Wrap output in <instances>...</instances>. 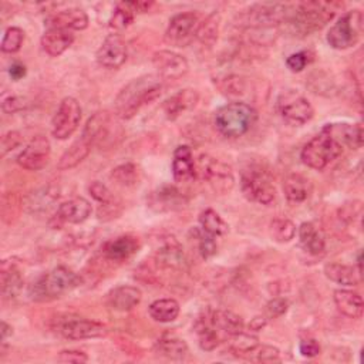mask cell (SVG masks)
<instances>
[{"label":"cell","instance_id":"cell-42","mask_svg":"<svg viewBox=\"0 0 364 364\" xmlns=\"http://www.w3.org/2000/svg\"><path fill=\"white\" fill-rule=\"evenodd\" d=\"M24 41V31L18 27H9L4 31L3 40H1V51L13 54L21 48V44Z\"/></svg>","mask_w":364,"mask_h":364},{"label":"cell","instance_id":"cell-17","mask_svg":"<svg viewBox=\"0 0 364 364\" xmlns=\"http://www.w3.org/2000/svg\"><path fill=\"white\" fill-rule=\"evenodd\" d=\"M152 64L158 77L164 80H178L183 77L189 68L186 58L171 50L155 51L152 55Z\"/></svg>","mask_w":364,"mask_h":364},{"label":"cell","instance_id":"cell-23","mask_svg":"<svg viewBox=\"0 0 364 364\" xmlns=\"http://www.w3.org/2000/svg\"><path fill=\"white\" fill-rule=\"evenodd\" d=\"M142 293L135 286H117L107 294V304L115 311H129L139 304Z\"/></svg>","mask_w":364,"mask_h":364},{"label":"cell","instance_id":"cell-3","mask_svg":"<svg viewBox=\"0 0 364 364\" xmlns=\"http://www.w3.org/2000/svg\"><path fill=\"white\" fill-rule=\"evenodd\" d=\"M338 7L340 4L334 1H301L290 6L283 24H287L294 36H309L321 30L334 17Z\"/></svg>","mask_w":364,"mask_h":364},{"label":"cell","instance_id":"cell-27","mask_svg":"<svg viewBox=\"0 0 364 364\" xmlns=\"http://www.w3.org/2000/svg\"><path fill=\"white\" fill-rule=\"evenodd\" d=\"M324 274L328 280L341 286H358L361 283V269L343 263L326 264Z\"/></svg>","mask_w":364,"mask_h":364},{"label":"cell","instance_id":"cell-4","mask_svg":"<svg viewBox=\"0 0 364 364\" xmlns=\"http://www.w3.org/2000/svg\"><path fill=\"white\" fill-rule=\"evenodd\" d=\"M256 121L257 111L242 101L228 102L215 112L216 129L228 138H239L247 134Z\"/></svg>","mask_w":364,"mask_h":364},{"label":"cell","instance_id":"cell-14","mask_svg":"<svg viewBox=\"0 0 364 364\" xmlns=\"http://www.w3.org/2000/svg\"><path fill=\"white\" fill-rule=\"evenodd\" d=\"M199 17L193 11H185L175 14L166 27L165 41L175 47H185L193 41L199 28Z\"/></svg>","mask_w":364,"mask_h":364},{"label":"cell","instance_id":"cell-5","mask_svg":"<svg viewBox=\"0 0 364 364\" xmlns=\"http://www.w3.org/2000/svg\"><path fill=\"white\" fill-rule=\"evenodd\" d=\"M81 283V277L65 266H57L40 276L28 289L30 297L36 301H48L70 293Z\"/></svg>","mask_w":364,"mask_h":364},{"label":"cell","instance_id":"cell-45","mask_svg":"<svg viewBox=\"0 0 364 364\" xmlns=\"http://www.w3.org/2000/svg\"><path fill=\"white\" fill-rule=\"evenodd\" d=\"M313 53L309 50H301L297 53L290 54L286 58V65L291 73H300L303 71L311 61H313Z\"/></svg>","mask_w":364,"mask_h":364},{"label":"cell","instance_id":"cell-34","mask_svg":"<svg viewBox=\"0 0 364 364\" xmlns=\"http://www.w3.org/2000/svg\"><path fill=\"white\" fill-rule=\"evenodd\" d=\"M91 151V145L81 136L78 138L75 142L71 144V146L61 155L57 168L60 171H65V169H71L74 166H77L80 162H82L87 155Z\"/></svg>","mask_w":364,"mask_h":364},{"label":"cell","instance_id":"cell-56","mask_svg":"<svg viewBox=\"0 0 364 364\" xmlns=\"http://www.w3.org/2000/svg\"><path fill=\"white\" fill-rule=\"evenodd\" d=\"M0 333H1V343H4L6 338L13 334V328H11L10 324H7V323L3 320V321H1V330H0Z\"/></svg>","mask_w":364,"mask_h":364},{"label":"cell","instance_id":"cell-6","mask_svg":"<svg viewBox=\"0 0 364 364\" xmlns=\"http://www.w3.org/2000/svg\"><path fill=\"white\" fill-rule=\"evenodd\" d=\"M343 148L340 141L333 135L330 125L326 124L321 131L303 146L300 158L309 168L321 171L341 155Z\"/></svg>","mask_w":364,"mask_h":364},{"label":"cell","instance_id":"cell-21","mask_svg":"<svg viewBox=\"0 0 364 364\" xmlns=\"http://www.w3.org/2000/svg\"><path fill=\"white\" fill-rule=\"evenodd\" d=\"M139 249V240L131 235H122L104 243L102 255L111 262H124L134 256Z\"/></svg>","mask_w":364,"mask_h":364},{"label":"cell","instance_id":"cell-52","mask_svg":"<svg viewBox=\"0 0 364 364\" xmlns=\"http://www.w3.org/2000/svg\"><path fill=\"white\" fill-rule=\"evenodd\" d=\"M23 107H24L23 101H21L18 97H16V95H9V97L4 98L3 102H1V108H3V111L7 112V114H13V112H16V111H20Z\"/></svg>","mask_w":364,"mask_h":364},{"label":"cell","instance_id":"cell-40","mask_svg":"<svg viewBox=\"0 0 364 364\" xmlns=\"http://www.w3.org/2000/svg\"><path fill=\"white\" fill-rule=\"evenodd\" d=\"M270 236L279 243H287L296 236V225L286 218H276L270 222Z\"/></svg>","mask_w":364,"mask_h":364},{"label":"cell","instance_id":"cell-11","mask_svg":"<svg viewBox=\"0 0 364 364\" xmlns=\"http://www.w3.org/2000/svg\"><path fill=\"white\" fill-rule=\"evenodd\" d=\"M81 136L91 146H108L119 136V127L109 112L98 111L88 118Z\"/></svg>","mask_w":364,"mask_h":364},{"label":"cell","instance_id":"cell-13","mask_svg":"<svg viewBox=\"0 0 364 364\" xmlns=\"http://www.w3.org/2000/svg\"><path fill=\"white\" fill-rule=\"evenodd\" d=\"M81 121V107L80 102L73 97H65L61 100L53 119H51V134L57 139H67L78 128Z\"/></svg>","mask_w":364,"mask_h":364},{"label":"cell","instance_id":"cell-7","mask_svg":"<svg viewBox=\"0 0 364 364\" xmlns=\"http://www.w3.org/2000/svg\"><path fill=\"white\" fill-rule=\"evenodd\" d=\"M240 189L247 200L259 205H270L276 199V188L270 173L256 164H249L242 169Z\"/></svg>","mask_w":364,"mask_h":364},{"label":"cell","instance_id":"cell-48","mask_svg":"<svg viewBox=\"0 0 364 364\" xmlns=\"http://www.w3.org/2000/svg\"><path fill=\"white\" fill-rule=\"evenodd\" d=\"M287 307H289L287 300H284L282 297H276V299L270 300L266 304V310H264L266 318H276V317L283 316L287 311Z\"/></svg>","mask_w":364,"mask_h":364},{"label":"cell","instance_id":"cell-43","mask_svg":"<svg viewBox=\"0 0 364 364\" xmlns=\"http://www.w3.org/2000/svg\"><path fill=\"white\" fill-rule=\"evenodd\" d=\"M247 358L257 363H276L280 360V351L277 347L269 344H257Z\"/></svg>","mask_w":364,"mask_h":364},{"label":"cell","instance_id":"cell-24","mask_svg":"<svg viewBox=\"0 0 364 364\" xmlns=\"http://www.w3.org/2000/svg\"><path fill=\"white\" fill-rule=\"evenodd\" d=\"M172 175L175 182L186 183L195 179L196 169L192 156V151L188 145H179L173 151L172 159Z\"/></svg>","mask_w":364,"mask_h":364},{"label":"cell","instance_id":"cell-44","mask_svg":"<svg viewBox=\"0 0 364 364\" xmlns=\"http://www.w3.org/2000/svg\"><path fill=\"white\" fill-rule=\"evenodd\" d=\"M90 193L91 196L101 203V208H115V199H114V195L111 193V191L101 182L95 181L90 185Z\"/></svg>","mask_w":364,"mask_h":364},{"label":"cell","instance_id":"cell-8","mask_svg":"<svg viewBox=\"0 0 364 364\" xmlns=\"http://www.w3.org/2000/svg\"><path fill=\"white\" fill-rule=\"evenodd\" d=\"M363 33V13L351 10L344 13L328 30L327 43L336 50H347L355 46Z\"/></svg>","mask_w":364,"mask_h":364},{"label":"cell","instance_id":"cell-50","mask_svg":"<svg viewBox=\"0 0 364 364\" xmlns=\"http://www.w3.org/2000/svg\"><path fill=\"white\" fill-rule=\"evenodd\" d=\"M320 344L314 340V338H306V340H301L300 344H299V351L303 357H307V358H313L316 355L320 354Z\"/></svg>","mask_w":364,"mask_h":364},{"label":"cell","instance_id":"cell-16","mask_svg":"<svg viewBox=\"0 0 364 364\" xmlns=\"http://www.w3.org/2000/svg\"><path fill=\"white\" fill-rule=\"evenodd\" d=\"M50 154V141L44 135H37L18 154L17 164L27 171H40L48 164Z\"/></svg>","mask_w":364,"mask_h":364},{"label":"cell","instance_id":"cell-12","mask_svg":"<svg viewBox=\"0 0 364 364\" xmlns=\"http://www.w3.org/2000/svg\"><path fill=\"white\" fill-rule=\"evenodd\" d=\"M199 168L203 179L216 193L225 195L233 189L235 176L232 168L223 161L212 158L209 155H202L199 158Z\"/></svg>","mask_w":364,"mask_h":364},{"label":"cell","instance_id":"cell-37","mask_svg":"<svg viewBox=\"0 0 364 364\" xmlns=\"http://www.w3.org/2000/svg\"><path fill=\"white\" fill-rule=\"evenodd\" d=\"M199 225H200L202 232H205L206 235L213 236V237H219L228 232L226 222L213 209H205L199 215Z\"/></svg>","mask_w":364,"mask_h":364},{"label":"cell","instance_id":"cell-20","mask_svg":"<svg viewBox=\"0 0 364 364\" xmlns=\"http://www.w3.org/2000/svg\"><path fill=\"white\" fill-rule=\"evenodd\" d=\"M198 100H199V94L196 90L183 88V90L172 94L171 97H168L164 101V104H162L164 114L169 121H175L185 111L192 109L198 104Z\"/></svg>","mask_w":364,"mask_h":364},{"label":"cell","instance_id":"cell-54","mask_svg":"<svg viewBox=\"0 0 364 364\" xmlns=\"http://www.w3.org/2000/svg\"><path fill=\"white\" fill-rule=\"evenodd\" d=\"M128 4L131 6V9L135 11V13H144V11H148L149 7L154 4L152 1H128Z\"/></svg>","mask_w":364,"mask_h":364},{"label":"cell","instance_id":"cell-18","mask_svg":"<svg viewBox=\"0 0 364 364\" xmlns=\"http://www.w3.org/2000/svg\"><path fill=\"white\" fill-rule=\"evenodd\" d=\"M97 63L108 70L119 68L127 60V46L118 34H109L95 53Z\"/></svg>","mask_w":364,"mask_h":364},{"label":"cell","instance_id":"cell-38","mask_svg":"<svg viewBox=\"0 0 364 364\" xmlns=\"http://www.w3.org/2000/svg\"><path fill=\"white\" fill-rule=\"evenodd\" d=\"M134 16H135V11L131 9L128 1L118 3L108 21L109 30H112L114 33L125 30L134 21Z\"/></svg>","mask_w":364,"mask_h":364},{"label":"cell","instance_id":"cell-36","mask_svg":"<svg viewBox=\"0 0 364 364\" xmlns=\"http://www.w3.org/2000/svg\"><path fill=\"white\" fill-rule=\"evenodd\" d=\"M148 313L158 323H171L179 314V303L175 299H158L149 304Z\"/></svg>","mask_w":364,"mask_h":364},{"label":"cell","instance_id":"cell-31","mask_svg":"<svg viewBox=\"0 0 364 364\" xmlns=\"http://www.w3.org/2000/svg\"><path fill=\"white\" fill-rule=\"evenodd\" d=\"M149 203L158 212L175 210L185 205V198L173 186H162L152 193Z\"/></svg>","mask_w":364,"mask_h":364},{"label":"cell","instance_id":"cell-10","mask_svg":"<svg viewBox=\"0 0 364 364\" xmlns=\"http://www.w3.org/2000/svg\"><path fill=\"white\" fill-rule=\"evenodd\" d=\"M276 109L282 119L290 125H303L314 115L310 101L297 90L283 91L276 100Z\"/></svg>","mask_w":364,"mask_h":364},{"label":"cell","instance_id":"cell-25","mask_svg":"<svg viewBox=\"0 0 364 364\" xmlns=\"http://www.w3.org/2000/svg\"><path fill=\"white\" fill-rule=\"evenodd\" d=\"M41 47L50 57L61 55L74 41V34L64 28H47L41 36Z\"/></svg>","mask_w":364,"mask_h":364},{"label":"cell","instance_id":"cell-33","mask_svg":"<svg viewBox=\"0 0 364 364\" xmlns=\"http://www.w3.org/2000/svg\"><path fill=\"white\" fill-rule=\"evenodd\" d=\"M154 351L164 358L179 361L188 355V344L178 337H162L155 343Z\"/></svg>","mask_w":364,"mask_h":364},{"label":"cell","instance_id":"cell-51","mask_svg":"<svg viewBox=\"0 0 364 364\" xmlns=\"http://www.w3.org/2000/svg\"><path fill=\"white\" fill-rule=\"evenodd\" d=\"M21 141V136L17 131H10L7 134L3 135L1 138V148H3V154H6L7 151L16 148Z\"/></svg>","mask_w":364,"mask_h":364},{"label":"cell","instance_id":"cell-46","mask_svg":"<svg viewBox=\"0 0 364 364\" xmlns=\"http://www.w3.org/2000/svg\"><path fill=\"white\" fill-rule=\"evenodd\" d=\"M215 16L208 17L203 23L199 24V28L196 31V37L206 44H212L218 37V23L213 20Z\"/></svg>","mask_w":364,"mask_h":364},{"label":"cell","instance_id":"cell-2","mask_svg":"<svg viewBox=\"0 0 364 364\" xmlns=\"http://www.w3.org/2000/svg\"><path fill=\"white\" fill-rule=\"evenodd\" d=\"M243 327V318L229 310H208L195 323L199 347L205 351L215 350L222 341L240 333Z\"/></svg>","mask_w":364,"mask_h":364},{"label":"cell","instance_id":"cell-1","mask_svg":"<svg viewBox=\"0 0 364 364\" xmlns=\"http://www.w3.org/2000/svg\"><path fill=\"white\" fill-rule=\"evenodd\" d=\"M162 78L146 74L125 84L114 100V111L121 119H131L142 107L155 101L162 92Z\"/></svg>","mask_w":364,"mask_h":364},{"label":"cell","instance_id":"cell-28","mask_svg":"<svg viewBox=\"0 0 364 364\" xmlns=\"http://www.w3.org/2000/svg\"><path fill=\"white\" fill-rule=\"evenodd\" d=\"M334 303L340 313L350 318H358L363 314L364 303L361 296L357 291L347 290V289H338L334 291Z\"/></svg>","mask_w":364,"mask_h":364},{"label":"cell","instance_id":"cell-29","mask_svg":"<svg viewBox=\"0 0 364 364\" xmlns=\"http://www.w3.org/2000/svg\"><path fill=\"white\" fill-rule=\"evenodd\" d=\"M283 192L289 202L301 203L310 196L311 183L306 176L300 173H290L284 178Z\"/></svg>","mask_w":364,"mask_h":364},{"label":"cell","instance_id":"cell-39","mask_svg":"<svg viewBox=\"0 0 364 364\" xmlns=\"http://www.w3.org/2000/svg\"><path fill=\"white\" fill-rule=\"evenodd\" d=\"M230 344H229V350L232 353H235L239 357H246L255 350V347L259 344V338L252 334V331L246 333V331H240L237 334H235L233 337L229 338Z\"/></svg>","mask_w":364,"mask_h":364},{"label":"cell","instance_id":"cell-26","mask_svg":"<svg viewBox=\"0 0 364 364\" xmlns=\"http://www.w3.org/2000/svg\"><path fill=\"white\" fill-rule=\"evenodd\" d=\"M299 240L300 246L310 255L318 256L324 253L326 240L320 229H317L311 222H303L299 226Z\"/></svg>","mask_w":364,"mask_h":364},{"label":"cell","instance_id":"cell-49","mask_svg":"<svg viewBox=\"0 0 364 364\" xmlns=\"http://www.w3.org/2000/svg\"><path fill=\"white\" fill-rule=\"evenodd\" d=\"M57 360L60 363H74V364H81L88 361V355L81 351V350H63L58 353Z\"/></svg>","mask_w":364,"mask_h":364},{"label":"cell","instance_id":"cell-19","mask_svg":"<svg viewBox=\"0 0 364 364\" xmlns=\"http://www.w3.org/2000/svg\"><path fill=\"white\" fill-rule=\"evenodd\" d=\"M47 28H64V30H84L88 26V16L80 7H70L50 14L46 18Z\"/></svg>","mask_w":364,"mask_h":364},{"label":"cell","instance_id":"cell-9","mask_svg":"<svg viewBox=\"0 0 364 364\" xmlns=\"http://www.w3.org/2000/svg\"><path fill=\"white\" fill-rule=\"evenodd\" d=\"M290 6L283 3H259L250 6L243 14V26L247 28L267 30L283 24L289 16Z\"/></svg>","mask_w":364,"mask_h":364},{"label":"cell","instance_id":"cell-55","mask_svg":"<svg viewBox=\"0 0 364 364\" xmlns=\"http://www.w3.org/2000/svg\"><path fill=\"white\" fill-rule=\"evenodd\" d=\"M266 321H267L266 317H255V318L250 321V324H249L250 331H259V330H262V328L264 327Z\"/></svg>","mask_w":364,"mask_h":364},{"label":"cell","instance_id":"cell-41","mask_svg":"<svg viewBox=\"0 0 364 364\" xmlns=\"http://www.w3.org/2000/svg\"><path fill=\"white\" fill-rule=\"evenodd\" d=\"M111 178L122 186H132L139 181V171L136 165L128 162L115 166L111 172Z\"/></svg>","mask_w":364,"mask_h":364},{"label":"cell","instance_id":"cell-22","mask_svg":"<svg viewBox=\"0 0 364 364\" xmlns=\"http://www.w3.org/2000/svg\"><path fill=\"white\" fill-rule=\"evenodd\" d=\"M91 203L81 196L71 198L63 202L57 209V219L64 223H82L91 215Z\"/></svg>","mask_w":364,"mask_h":364},{"label":"cell","instance_id":"cell-35","mask_svg":"<svg viewBox=\"0 0 364 364\" xmlns=\"http://www.w3.org/2000/svg\"><path fill=\"white\" fill-rule=\"evenodd\" d=\"M156 262L166 269L183 270L186 267L185 255L178 243H166L156 253Z\"/></svg>","mask_w":364,"mask_h":364},{"label":"cell","instance_id":"cell-47","mask_svg":"<svg viewBox=\"0 0 364 364\" xmlns=\"http://www.w3.org/2000/svg\"><path fill=\"white\" fill-rule=\"evenodd\" d=\"M216 237L206 235L205 232L199 230L198 232V246H199V253L203 259H209L216 253L218 245H216Z\"/></svg>","mask_w":364,"mask_h":364},{"label":"cell","instance_id":"cell-53","mask_svg":"<svg viewBox=\"0 0 364 364\" xmlns=\"http://www.w3.org/2000/svg\"><path fill=\"white\" fill-rule=\"evenodd\" d=\"M9 75L11 80L17 81V80H21L24 75H26V65L21 64V63H13L9 68Z\"/></svg>","mask_w":364,"mask_h":364},{"label":"cell","instance_id":"cell-30","mask_svg":"<svg viewBox=\"0 0 364 364\" xmlns=\"http://www.w3.org/2000/svg\"><path fill=\"white\" fill-rule=\"evenodd\" d=\"M0 284H1L3 299H13L20 293L23 287V277L18 267L14 263L7 260L1 263Z\"/></svg>","mask_w":364,"mask_h":364},{"label":"cell","instance_id":"cell-32","mask_svg":"<svg viewBox=\"0 0 364 364\" xmlns=\"http://www.w3.org/2000/svg\"><path fill=\"white\" fill-rule=\"evenodd\" d=\"M333 135L340 141L343 146L353 149L363 145V127L361 124H328Z\"/></svg>","mask_w":364,"mask_h":364},{"label":"cell","instance_id":"cell-15","mask_svg":"<svg viewBox=\"0 0 364 364\" xmlns=\"http://www.w3.org/2000/svg\"><path fill=\"white\" fill-rule=\"evenodd\" d=\"M57 331L67 340H85L98 338L107 334V327L95 320L82 317H65L58 321Z\"/></svg>","mask_w":364,"mask_h":364}]
</instances>
